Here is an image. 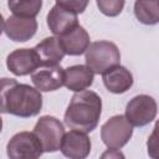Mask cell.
Instances as JSON below:
<instances>
[{"instance_id":"obj_1","label":"cell","mask_w":159,"mask_h":159,"mask_svg":"<svg viewBox=\"0 0 159 159\" xmlns=\"http://www.w3.org/2000/svg\"><path fill=\"white\" fill-rule=\"evenodd\" d=\"M102 113L101 97L88 89L76 92L65 112V124L71 129L89 133L98 125Z\"/></svg>"},{"instance_id":"obj_6","label":"cell","mask_w":159,"mask_h":159,"mask_svg":"<svg viewBox=\"0 0 159 159\" xmlns=\"http://www.w3.org/2000/svg\"><path fill=\"white\" fill-rule=\"evenodd\" d=\"M157 112L155 99L148 94H139L127 103L125 118L133 127H144L155 119Z\"/></svg>"},{"instance_id":"obj_12","label":"cell","mask_w":159,"mask_h":159,"mask_svg":"<svg viewBox=\"0 0 159 159\" xmlns=\"http://www.w3.org/2000/svg\"><path fill=\"white\" fill-rule=\"evenodd\" d=\"M77 25V14L68 11L58 5L52 6L50 12L47 14V26L51 30V32L56 36H61L68 32Z\"/></svg>"},{"instance_id":"obj_20","label":"cell","mask_w":159,"mask_h":159,"mask_svg":"<svg viewBox=\"0 0 159 159\" xmlns=\"http://www.w3.org/2000/svg\"><path fill=\"white\" fill-rule=\"evenodd\" d=\"M88 2L89 0H56V5L75 14H82L86 10Z\"/></svg>"},{"instance_id":"obj_4","label":"cell","mask_w":159,"mask_h":159,"mask_svg":"<svg viewBox=\"0 0 159 159\" xmlns=\"http://www.w3.org/2000/svg\"><path fill=\"white\" fill-rule=\"evenodd\" d=\"M133 135V125L127 120L125 116L117 114L111 117L101 127V139L111 150L123 148Z\"/></svg>"},{"instance_id":"obj_15","label":"cell","mask_w":159,"mask_h":159,"mask_svg":"<svg viewBox=\"0 0 159 159\" xmlns=\"http://www.w3.org/2000/svg\"><path fill=\"white\" fill-rule=\"evenodd\" d=\"M94 73L86 65L70 66L63 72V84L73 92L87 89L93 83Z\"/></svg>"},{"instance_id":"obj_7","label":"cell","mask_w":159,"mask_h":159,"mask_svg":"<svg viewBox=\"0 0 159 159\" xmlns=\"http://www.w3.org/2000/svg\"><path fill=\"white\" fill-rule=\"evenodd\" d=\"M6 153L11 159H35L42 155L43 149L34 132H19L7 142Z\"/></svg>"},{"instance_id":"obj_19","label":"cell","mask_w":159,"mask_h":159,"mask_svg":"<svg viewBox=\"0 0 159 159\" xmlns=\"http://www.w3.org/2000/svg\"><path fill=\"white\" fill-rule=\"evenodd\" d=\"M99 11L106 16H118L125 4V0H96Z\"/></svg>"},{"instance_id":"obj_8","label":"cell","mask_w":159,"mask_h":159,"mask_svg":"<svg viewBox=\"0 0 159 159\" xmlns=\"http://www.w3.org/2000/svg\"><path fill=\"white\" fill-rule=\"evenodd\" d=\"M60 150L70 159H84L91 152V139L87 133L72 129L63 134Z\"/></svg>"},{"instance_id":"obj_13","label":"cell","mask_w":159,"mask_h":159,"mask_svg":"<svg viewBox=\"0 0 159 159\" xmlns=\"http://www.w3.org/2000/svg\"><path fill=\"white\" fill-rule=\"evenodd\" d=\"M58 40L65 53L70 56H80L84 53L89 46V35L81 25H77L68 32L58 36Z\"/></svg>"},{"instance_id":"obj_14","label":"cell","mask_w":159,"mask_h":159,"mask_svg":"<svg viewBox=\"0 0 159 159\" xmlns=\"http://www.w3.org/2000/svg\"><path fill=\"white\" fill-rule=\"evenodd\" d=\"M106 88L116 94L127 92L133 86V75L125 67L117 65L102 75Z\"/></svg>"},{"instance_id":"obj_5","label":"cell","mask_w":159,"mask_h":159,"mask_svg":"<svg viewBox=\"0 0 159 159\" xmlns=\"http://www.w3.org/2000/svg\"><path fill=\"white\" fill-rule=\"evenodd\" d=\"M34 133L39 138L43 152L53 153L60 150L65 134V127L56 117L42 116L35 124Z\"/></svg>"},{"instance_id":"obj_16","label":"cell","mask_w":159,"mask_h":159,"mask_svg":"<svg viewBox=\"0 0 159 159\" xmlns=\"http://www.w3.org/2000/svg\"><path fill=\"white\" fill-rule=\"evenodd\" d=\"M34 50L39 57L41 66L58 65V62H61L66 55L58 37L55 36L43 39L34 47Z\"/></svg>"},{"instance_id":"obj_2","label":"cell","mask_w":159,"mask_h":159,"mask_svg":"<svg viewBox=\"0 0 159 159\" xmlns=\"http://www.w3.org/2000/svg\"><path fill=\"white\" fill-rule=\"evenodd\" d=\"M42 108L41 92L15 80L5 91L2 97V113H9L20 118L37 116Z\"/></svg>"},{"instance_id":"obj_18","label":"cell","mask_w":159,"mask_h":159,"mask_svg":"<svg viewBox=\"0 0 159 159\" xmlns=\"http://www.w3.org/2000/svg\"><path fill=\"white\" fill-rule=\"evenodd\" d=\"M10 11L21 17H36L42 7V0H7Z\"/></svg>"},{"instance_id":"obj_22","label":"cell","mask_w":159,"mask_h":159,"mask_svg":"<svg viewBox=\"0 0 159 159\" xmlns=\"http://www.w3.org/2000/svg\"><path fill=\"white\" fill-rule=\"evenodd\" d=\"M2 31H4V19H2V15L0 14V35Z\"/></svg>"},{"instance_id":"obj_11","label":"cell","mask_w":159,"mask_h":159,"mask_svg":"<svg viewBox=\"0 0 159 159\" xmlns=\"http://www.w3.org/2000/svg\"><path fill=\"white\" fill-rule=\"evenodd\" d=\"M4 31L10 40L15 42H25L35 36L37 31V21L35 17L11 15L4 22Z\"/></svg>"},{"instance_id":"obj_17","label":"cell","mask_w":159,"mask_h":159,"mask_svg":"<svg viewBox=\"0 0 159 159\" xmlns=\"http://www.w3.org/2000/svg\"><path fill=\"white\" fill-rule=\"evenodd\" d=\"M134 15L144 25H155L159 22L158 0H135Z\"/></svg>"},{"instance_id":"obj_21","label":"cell","mask_w":159,"mask_h":159,"mask_svg":"<svg viewBox=\"0 0 159 159\" xmlns=\"http://www.w3.org/2000/svg\"><path fill=\"white\" fill-rule=\"evenodd\" d=\"M14 81H15L14 78H7V77L0 78V113H2V97H4V93H5L6 88H7Z\"/></svg>"},{"instance_id":"obj_3","label":"cell","mask_w":159,"mask_h":159,"mask_svg":"<svg viewBox=\"0 0 159 159\" xmlns=\"http://www.w3.org/2000/svg\"><path fill=\"white\" fill-rule=\"evenodd\" d=\"M120 52L116 43L111 41H96L89 43L86 50V66L97 75L119 65Z\"/></svg>"},{"instance_id":"obj_10","label":"cell","mask_w":159,"mask_h":159,"mask_svg":"<svg viewBox=\"0 0 159 159\" xmlns=\"http://www.w3.org/2000/svg\"><path fill=\"white\" fill-rule=\"evenodd\" d=\"M63 72L58 65L41 66L31 73V81L40 92L56 91L63 86Z\"/></svg>"},{"instance_id":"obj_9","label":"cell","mask_w":159,"mask_h":159,"mask_svg":"<svg viewBox=\"0 0 159 159\" xmlns=\"http://www.w3.org/2000/svg\"><path fill=\"white\" fill-rule=\"evenodd\" d=\"M6 66L15 76H26L41 65L34 48H17L7 55Z\"/></svg>"},{"instance_id":"obj_23","label":"cell","mask_w":159,"mask_h":159,"mask_svg":"<svg viewBox=\"0 0 159 159\" xmlns=\"http://www.w3.org/2000/svg\"><path fill=\"white\" fill-rule=\"evenodd\" d=\"M1 130H2V119L0 117V133H1Z\"/></svg>"}]
</instances>
